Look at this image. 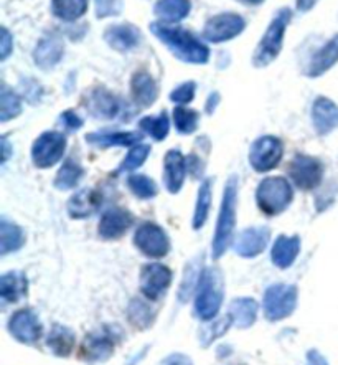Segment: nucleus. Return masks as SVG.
Masks as SVG:
<instances>
[{"mask_svg":"<svg viewBox=\"0 0 338 365\" xmlns=\"http://www.w3.org/2000/svg\"><path fill=\"white\" fill-rule=\"evenodd\" d=\"M309 365H327V362L319 352H310L309 354Z\"/></svg>","mask_w":338,"mask_h":365,"instance_id":"09e8293b","label":"nucleus"},{"mask_svg":"<svg viewBox=\"0 0 338 365\" xmlns=\"http://www.w3.org/2000/svg\"><path fill=\"white\" fill-rule=\"evenodd\" d=\"M14 50V40L12 35L5 27H2V38H0V60H7L9 55L12 53Z\"/></svg>","mask_w":338,"mask_h":365,"instance_id":"c03bdc74","label":"nucleus"},{"mask_svg":"<svg viewBox=\"0 0 338 365\" xmlns=\"http://www.w3.org/2000/svg\"><path fill=\"white\" fill-rule=\"evenodd\" d=\"M338 61V34L330 38L317 53L312 56L309 70H307V76L317 78L329 71Z\"/></svg>","mask_w":338,"mask_h":365,"instance_id":"6ab92c4d","label":"nucleus"},{"mask_svg":"<svg viewBox=\"0 0 338 365\" xmlns=\"http://www.w3.org/2000/svg\"><path fill=\"white\" fill-rule=\"evenodd\" d=\"M129 321L134 326H137L139 329H145L154 321V312L149 309V306H145V302L135 299L129 307Z\"/></svg>","mask_w":338,"mask_h":365,"instance_id":"58836bf2","label":"nucleus"},{"mask_svg":"<svg viewBox=\"0 0 338 365\" xmlns=\"http://www.w3.org/2000/svg\"><path fill=\"white\" fill-rule=\"evenodd\" d=\"M300 250L299 237H282L278 238L273 248V262L279 268H289L295 262Z\"/></svg>","mask_w":338,"mask_h":365,"instance_id":"b1692460","label":"nucleus"},{"mask_svg":"<svg viewBox=\"0 0 338 365\" xmlns=\"http://www.w3.org/2000/svg\"><path fill=\"white\" fill-rule=\"evenodd\" d=\"M2 149H4V154H2V163H5L10 158V145L7 143V139L2 138Z\"/></svg>","mask_w":338,"mask_h":365,"instance_id":"8fccbe9b","label":"nucleus"},{"mask_svg":"<svg viewBox=\"0 0 338 365\" xmlns=\"http://www.w3.org/2000/svg\"><path fill=\"white\" fill-rule=\"evenodd\" d=\"M83 177V169L73 159H68L61 167L58 175L55 179V187L60 190H70L75 187Z\"/></svg>","mask_w":338,"mask_h":365,"instance_id":"473e14b6","label":"nucleus"},{"mask_svg":"<svg viewBox=\"0 0 338 365\" xmlns=\"http://www.w3.org/2000/svg\"><path fill=\"white\" fill-rule=\"evenodd\" d=\"M134 217L124 208H111L104 213L100 223V235L102 238L112 240L122 237L132 225Z\"/></svg>","mask_w":338,"mask_h":365,"instance_id":"dca6fc26","label":"nucleus"},{"mask_svg":"<svg viewBox=\"0 0 338 365\" xmlns=\"http://www.w3.org/2000/svg\"><path fill=\"white\" fill-rule=\"evenodd\" d=\"M241 2L248 4V5H259V4H263L264 0H241Z\"/></svg>","mask_w":338,"mask_h":365,"instance_id":"603ef678","label":"nucleus"},{"mask_svg":"<svg viewBox=\"0 0 338 365\" xmlns=\"http://www.w3.org/2000/svg\"><path fill=\"white\" fill-rule=\"evenodd\" d=\"M134 243L150 258H162L169 253L170 242L167 233L154 223H144L134 235Z\"/></svg>","mask_w":338,"mask_h":365,"instance_id":"6e6552de","label":"nucleus"},{"mask_svg":"<svg viewBox=\"0 0 338 365\" xmlns=\"http://www.w3.org/2000/svg\"><path fill=\"white\" fill-rule=\"evenodd\" d=\"M190 0H159L155 4L154 12L162 22L174 24L184 20L190 14Z\"/></svg>","mask_w":338,"mask_h":365,"instance_id":"393cba45","label":"nucleus"},{"mask_svg":"<svg viewBox=\"0 0 338 365\" xmlns=\"http://www.w3.org/2000/svg\"><path fill=\"white\" fill-rule=\"evenodd\" d=\"M282 158V144L274 135H264L253 144L249 153V164L256 172L273 170Z\"/></svg>","mask_w":338,"mask_h":365,"instance_id":"1a4fd4ad","label":"nucleus"},{"mask_svg":"<svg viewBox=\"0 0 338 365\" xmlns=\"http://www.w3.org/2000/svg\"><path fill=\"white\" fill-rule=\"evenodd\" d=\"M51 9L58 19L73 22L86 14L88 0H51Z\"/></svg>","mask_w":338,"mask_h":365,"instance_id":"7c9ffc66","label":"nucleus"},{"mask_svg":"<svg viewBox=\"0 0 338 365\" xmlns=\"http://www.w3.org/2000/svg\"><path fill=\"white\" fill-rule=\"evenodd\" d=\"M27 286L28 283L22 273H7L0 278V296L7 302H17L27 293Z\"/></svg>","mask_w":338,"mask_h":365,"instance_id":"bb28decb","label":"nucleus"},{"mask_svg":"<svg viewBox=\"0 0 338 365\" xmlns=\"http://www.w3.org/2000/svg\"><path fill=\"white\" fill-rule=\"evenodd\" d=\"M140 129L152 135L155 140H162L167 138L170 129V119L167 118V113H162L160 116H149L140 121Z\"/></svg>","mask_w":338,"mask_h":365,"instance_id":"f704fd0d","label":"nucleus"},{"mask_svg":"<svg viewBox=\"0 0 338 365\" xmlns=\"http://www.w3.org/2000/svg\"><path fill=\"white\" fill-rule=\"evenodd\" d=\"M63 56V41L58 36H46L36 45L35 50V63L43 70H50Z\"/></svg>","mask_w":338,"mask_h":365,"instance_id":"aec40b11","label":"nucleus"},{"mask_svg":"<svg viewBox=\"0 0 338 365\" xmlns=\"http://www.w3.org/2000/svg\"><path fill=\"white\" fill-rule=\"evenodd\" d=\"M220 100V96L216 95V93H213V100H211V96H210V100H208V106H206V113H211L213 109H215V106H216V101Z\"/></svg>","mask_w":338,"mask_h":365,"instance_id":"3c124183","label":"nucleus"},{"mask_svg":"<svg viewBox=\"0 0 338 365\" xmlns=\"http://www.w3.org/2000/svg\"><path fill=\"white\" fill-rule=\"evenodd\" d=\"M73 346H75V336H73V332L68 331L66 327L56 326L55 329L50 332L48 347L56 354V356H70Z\"/></svg>","mask_w":338,"mask_h":365,"instance_id":"2f4dec72","label":"nucleus"},{"mask_svg":"<svg viewBox=\"0 0 338 365\" xmlns=\"http://www.w3.org/2000/svg\"><path fill=\"white\" fill-rule=\"evenodd\" d=\"M225 283L218 269H205L200 276V283L196 286L195 311L201 319H213L220 311Z\"/></svg>","mask_w":338,"mask_h":365,"instance_id":"7ed1b4c3","label":"nucleus"},{"mask_svg":"<svg viewBox=\"0 0 338 365\" xmlns=\"http://www.w3.org/2000/svg\"><path fill=\"white\" fill-rule=\"evenodd\" d=\"M90 111L95 113L101 119H111L119 113V103L111 93L104 90H96L91 96Z\"/></svg>","mask_w":338,"mask_h":365,"instance_id":"c756f323","label":"nucleus"},{"mask_svg":"<svg viewBox=\"0 0 338 365\" xmlns=\"http://www.w3.org/2000/svg\"><path fill=\"white\" fill-rule=\"evenodd\" d=\"M165 172H164V182L165 187L170 194H176L181 189L185 180L186 174V165H185V158L181 155L179 150H170L165 155Z\"/></svg>","mask_w":338,"mask_h":365,"instance_id":"a211bd4d","label":"nucleus"},{"mask_svg":"<svg viewBox=\"0 0 338 365\" xmlns=\"http://www.w3.org/2000/svg\"><path fill=\"white\" fill-rule=\"evenodd\" d=\"M160 365H191V362L189 357L180 356V354H175V356H170L165 359V361Z\"/></svg>","mask_w":338,"mask_h":365,"instance_id":"49530a36","label":"nucleus"},{"mask_svg":"<svg viewBox=\"0 0 338 365\" xmlns=\"http://www.w3.org/2000/svg\"><path fill=\"white\" fill-rule=\"evenodd\" d=\"M171 283V271L160 263H150L142 268L140 288L145 298L157 299L162 296Z\"/></svg>","mask_w":338,"mask_h":365,"instance_id":"f8f14e48","label":"nucleus"},{"mask_svg":"<svg viewBox=\"0 0 338 365\" xmlns=\"http://www.w3.org/2000/svg\"><path fill=\"white\" fill-rule=\"evenodd\" d=\"M211 207V182L205 180L199 190V199H196L195 215H194V228L199 230L205 225L208 218V210Z\"/></svg>","mask_w":338,"mask_h":365,"instance_id":"72a5a7b5","label":"nucleus"},{"mask_svg":"<svg viewBox=\"0 0 338 365\" xmlns=\"http://www.w3.org/2000/svg\"><path fill=\"white\" fill-rule=\"evenodd\" d=\"M256 200L264 213L278 215L292 202V187L282 177H269L259 184Z\"/></svg>","mask_w":338,"mask_h":365,"instance_id":"39448f33","label":"nucleus"},{"mask_svg":"<svg viewBox=\"0 0 338 365\" xmlns=\"http://www.w3.org/2000/svg\"><path fill=\"white\" fill-rule=\"evenodd\" d=\"M66 149V139L61 133H45L35 140L32 148V159L36 167L48 169L63 158Z\"/></svg>","mask_w":338,"mask_h":365,"instance_id":"0eeeda50","label":"nucleus"},{"mask_svg":"<svg viewBox=\"0 0 338 365\" xmlns=\"http://www.w3.org/2000/svg\"><path fill=\"white\" fill-rule=\"evenodd\" d=\"M290 20H292V12L289 9H280L278 15L273 19V22L269 24V27L264 34L263 40L259 41L256 51H254L253 63L254 66L263 68L273 63L280 53L282 48V40L284 32L287 29Z\"/></svg>","mask_w":338,"mask_h":365,"instance_id":"20e7f679","label":"nucleus"},{"mask_svg":"<svg viewBox=\"0 0 338 365\" xmlns=\"http://www.w3.org/2000/svg\"><path fill=\"white\" fill-rule=\"evenodd\" d=\"M104 38L114 50L117 51H129L135 48L140 41V32L137 27L129 24L122 25H112L106 30Z\"/></svg>","mask_w":338,"mask_h":365,"instance_id":"f3484780","label":"nucleus"},{"mask_svg":"<svg viewBox=\"0 0 338 365\" xmlns=\"http://www.w3.org/2000/svg\"><path fill=\"white\" fill-rule=\"evenodd\" d=\"M319 0H295V7H297L299 12H309L317 5Z\"/></svg>","mask_w":338,"mask_h":365,"instance_id":"de8ad7c7","label":"nucleus"},{"mask_svg":"<svg viewBox=\"0 0 338 365\" xmlns=\"http://www.w3.org/2000/svg\"><path fill=\"white\" fill-rule=\"evenodd\" d=\"M150 32L157 36L171 53L181 61L203 65L210 58V50L184 29L174 27V25L170 27V25L165 24H152L150 25Z\"/></svg>","mask_w":338,"mask_h":365,"instance_id":"f257e3e1","label":"nucleus"},{"mask_svg":"<svg viewBox=\"0 0 338 365\" xmlns=\"http://www.w3.org/2000/svg\"><path fill=\"white\" fill-rule=\"evenodd\" d=\"M270 232L268 227L246 228L238 235L235 242V252L243 258H254L266 250Z\"/></svg>","mask_w":338,"mask_h":365,"instance_id":"ddd939ff","label":"nucleus"},{"mask_svg":"<svg viewBox=\"0 0 338 365\" xmlns=\"http://www.w3.org/2000/svg\"><path fill=\"white\" fill-rule=\"evenodd\" d=\"M20 113H22V103L19 96L4 86L2 95H0V121L7 123L10 119L17 118Z\"/></svg>","mask_w":338,"mask_h":365,"instance_id":"c9c22d12","label":"nucleus"},{"mask_svg":"<svg viewBox=\"0 0 338 365\" xmlns=\"http://www.w3.org/2000/svg\"><path fill=\"white\" fill-rule=\"evenodd\" d=\"M61 123H63L65 128L70 129V131H75V129L83 126V119L78 118L73 111L63 113V116H61Z\"/></svg>","mask_w":338,"mask_h":365,"instance_id":"a18cd8bd","label":"nucleus"},{"mask_svg":"<svg viewBox=\"0 0 338 365\" xmlns=\"http://www.w3.org/2000/svg\"><path fill=\"white\" fill-rule=\"evenodd\" d=\"M174 123L180 134H191L199 126V113L194 109L176 108L174 111Z\"/></svg>","mask_w":338,"mask_h":365,"instance_id":"e433bc0d","label":"nucleus"},{"mask_svg":"<svg viewBox=\"0 0 338 365\" xmlns=\"http://www.w3.org/2000/svg\"><path fill=\"white\" fill-rule=\"evenodd\" d=\"M9 329L19 342L23 344H33L41 336V324L38 317L30 309L19 311L17 314H14L9 322Z\"/></svg>","mask_w":338,"mask_h":365,"instance_id":"4468645a","label":"nucleus"},{"mask_svg":"<svg viewBox=\"0 0 338 365\" xmlns=\"http://www.w3.org/2000/svg\"><path fill=\"white\" fill-rule=\"evenodd\" d=\"M95 5H96V15L100 19L114 17V15L121 14L122 10L121 0H95Z\"/></svg>","mask_w":338,"mask_h":365,"instance_id":"79ce46f5","label":"nucleus"},{"mask_svg":"<svg viewBox=\"0 0 338 365\" xmlns=\"http://www.w3.org/2000/svg\"><path fill=\"white\" fill-rule=\"evenodd\" d=\"M322 174H324L322 164L309 155H295L292 163L289 164V175L299 189H314L320 184Z\"/></svg>","mask_w":338,"mask_h":365,"instance_id":"9b49d317","label":"nucleus"},{"mask_svg":"<svg viewBox=\"0 0 338 365\" xmlns=\"http://www.w3.org/2000/svg\"><path fill=\"white\" fill-rule=\"evenodd\" d=\"M112 339L106 332L91 334L85 341L83 356L90 359V361H100V359H106L112 352Z\"/></svg>","mask_w":338,"mask_h":365,"instance_id":"cd10ccee","label":"nucleus"},{"mask_svg":"<svg viewBox=\"0 0 338 365\" xmlns=\"http://www.w3.org/2000/svg\"><path fill=\"white\" fill-rule=\"evenodd\" d=\"M101 205V197L96 190L85 189L78 192L68 202V212L73 218H86L95 213Z\"/></svg>","mask_w":338,"mask_h":365,"instance_id":"4be33fe9","label":"nucleus"},{"mask_svg":"<svg viewBox=\"0 0 338 365\" xmlns=\"http://www.w3.org/2000/svg\"><path fill=\"white\" fill-rule=\"evenodd\" d=\"M230 316L233 322L241 329L253 326L258 316V304L251 298H239L231 302Z\"/></svg>","mask_w":338,"mask_h":365,"instance_id":"a878e982","label":"nucleus"},{"mask_svg":"<svg viewBox=\"0 0 338 365\" xmlns=\"http://www.w3.org/2000/svg\"><path fill=\"white\" fill-rule=\"evenodd\" d=\"M195 90H196V85L194 81L184 83V85H180L179 88H175V90L171 91L170 100L174 103H179V104H186L194 100Z\"/></svg>","mask_w":338,"mask_h":365,"instance_id":"37998d69","label":"nucleus"},{"mask_svg":"<svg viewBox=\"0 0 338 365\" xmlns=\"http://www.w3.org/2000/svg\"><path fill=\"white\" fill-rule=\"evenodd\" d=\"M297 304V288L289 284H274L264 294V314L269 321H280L290 316Z\"/></svg>","mask_w":338,"mask_h":365,"instance_id":"423d86ee","label":"nucleus"},{"mask_svg":"<svg viewBox=\"0 0 338 365\" xmlns=\"http://www.w3.org/2000/svg\"><path fill=\"white\" fill-rule=\"evenodd\" d=\"M150 153V148L147 144H137V145H132L131 153L127 154L126 160H124L122 165L119 167V174H122V172H131L135 170L137 167L142 165L145 163V159H147V155Z\"/></svg>","mask_w":338,"mask_h":365,"instance_id":"ea45409f","label":"nucleus"},{"mask_svg":"<svg viewBox=\"0 0 338 365\" xmlns=\"http://www.w3.org/2000/svg\"><path fill=\"white\" fill-rule=\"evenodd\" d=\"M131 91L134 101L140 106H150L159 98V88L154 78L147 73H135L131 81Z\"/></svg>","mask_w":338,"mask_h":365,"instance_id":"5701e85b","label":"nucleus"},{"mask_svg":"<svg viewBox=\"0 0 338 365\" xmlns=\"http://www.w3.org/2000/svg\"><path fill=\"white\" fill-rule=\"evenodd\" d=\"M25 243L22 228L7 220L0 222V255L17 252Z\"/></svg>","mask_w":338,"mask_h":365,"instance_id":"c85d7f7f","label":"nucleus"},{"mask_svg":"<svg viewBox=\"0 0 338 365\" xmlns=\"http://www.w3.org/2000/svg\"><path fill=\"white\" fill-rule=\"evenodd\" d=\"M88 143L97 145V148H129V145H137L142 140V134L139 133H119V131H101L86 135Z\"/></svg>","mask_w":338,"mask_h":365,"instance_id":"412c9836","label":"nucleus"},{"mask_svg":"<svg viewBox=\"0 0 338 365\" xmlns=\"http://www.w3.org/2000/svg\"><path fill=\"white\" fill-rule=\"evenodd\" d=\"M312 121L317 134L332 133L338 128V106L329 98H317L312 108Z\"/></svg>","mask_w":338,"mask_h":365,"instance_id":"2eb2a0df","label":"nucleus"},{"mask_svg":"<svg viewBox=\"0 0 338 365\" xmlns=\"http://www.w3.org/2000/svg\"><path fill=\"white\" fill-rule=\"evenodd\" d=\"M236 207H238V179L231 175L225 187V194L221 200V210L218 217L215 240H213V258L218 259L225 255L228 245L231 242L233 232L236 223Z\"/></svg>","mask_w":338,"mask_h":365,"instance_id":"f03ea898","label":"nucleus"},{"mask_svg":"<svg viewBox=\"0 0 338 365\" xmlns=\"http://www.w3.org/2000/svg\"><path fill=\"white\" fill-rule=\"evenodd\" d=\"M231 322H233L231 316H226V317H223V319L216 321L215 324L203 327L201 332H200V339H201L203 346H205V347L210 346V344L215 341V339L221 337L223 334L228 331V327L231 326Z\"/></svg>","mask_w":338,"mask_h":365,"instance_id":"a19ab883","label":"nucleus"},{"mask_svg":"<svg viewBox=\"0 0 338 365\" xmlns=\"http://www.w3.org/2000/svg\"><path fill=\"white\" fill-rule=\"evenodd\" d=\"M246 27L243 17L236 14H220L210 19L203 29V36L211 43H221L235 38Z\"/></svg>","mask_w":338,"mask_h":365,"instance_id":"9d476101","label":"nucleus"},{"mask_svg":"<svg viewBox=\"0 0 338 365\" xmlns=\"http://www.w3.org/2000/svg\"><path fill=\"white\" fill-rule=\"evenodd\" d=\"M129 189H131L139 199H152L157 195V185L147 175H131L129 177Z\"/></svg>","mask_w":338,"mask_h":365,"instance_id":"4c0bfd02","label":"nucleus"}]
</instances>
